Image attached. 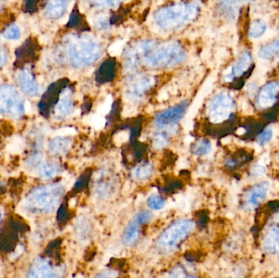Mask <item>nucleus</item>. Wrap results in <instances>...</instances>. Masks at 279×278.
<instances>
[{
  "mask_svg": "<svg viewBox=\"0 0 279 278\" xmlns=\"http://www.w3.org/2000/svg\"><path fill=\"white\" fill-rule=\"evenodd\" d=\"M167 142H168V135H167V133H158L153 137V145L156 148L164 147L166 146Z\"/></svg>",
  "mask_w": 279,
  "mask_h": 278,
  "instance_id": "393cba45",
  "label": "nucleus"
},
{
  "mask_svg": "<svg viewBox=\"0 0 279 278\" xmlns=\"http://www.w3.org/2000/svg\"><path fill=\"white\" fill-rule=\"evenodd\" d=\"M18 83L20 86V89L26 95L35 96L38 94V84L34 79L33 75L30 73V71L28 70H23L18 73Z\"/></svg>",
  "mask_w": 279,
  "mask_h": 278,
  "instance_id": "9d476101",
  "label": "nucleus"
},
{
  "mask_svg": "<svg viewBox=\"0 0 279 278\" xmlns=\"http://www.w3.org/2000/svg\"><path fill=\"white\" fill-rule=\"evenodd\" d=\"M3 37L8 40H15L20 38V30L18 25L13 24L8 26L3 34Z\"/></svg>",
  "mask_w": 279,
  "mask_h": 278,
  "instance_id": "5701e85b",
  "label": "nucleus"
},
{
  "mask_svg": "<svg viewBox=\"0 0 279 278\" xmlns=\"http://www.w3.org/2000/svg\"><path fill=\"white\" fill-rule=\"evenodd\" d=\"M67 3V0H49L46 8L47 16L50 18H60L66 9Z\"/></svg>",
  "mask_w": 279,
  "mask_h": 278,
  "instance_id": "4468645a",
  "label": "nucleus"
},
{
  "mask_svg": "<svg viewBox=\"0 0 279 278\" xmlns=\"http://www.w3.org/2000/svg\"><path fill=\"white\" fill-rule=\"evenodd\" d=\"M233 108V100L227 93L216 95L209 107V115L214 123H221L229 118Z\"/></svg>",
  "mask_w": 279,
  "mask_h": 278,
  "instance_id": "39448f33",
  "label": "nucleus"
},
{
  "mask_svg": "<svg viewBox=\"0 0 279 278\" xmlns=\"http://www.w3.org/2000/svg\"><path fill=\"white\" fill-rule=\"evenodd\" d=\"M252 172H253L255 176H259V175H261L264 172V168L262 166L258 164V165L255 166L253 170H252Z\"/></svg>",
  "mask_w": 279,
  "mask_h": 278,
  "instance_id": "c756f323",
  "label": "nucleus"
},
{
  "mask_svg": "<svg viewBox=\"0 0 279 278\" xmlns=\"http://www.w3.org/2000/svg\"><path fill=\"white\" fill-rule=\"evenodd\" d=\"M259 56L264 60H279V39L263 47L260 50Z\"/></svg>",
  "mask_w": 279,
  "mask_h": 278,
  "instance_id": "2eb2a0df",
  "label": "nucleus"
},
{
  "mask_svg": "<svg viewBox=\"0 0 279 278\" xmlns=\"http://www.w3.org/2000/svg\"><path fill=\"white\" fill-rule=\"evenodd\" d=\"M18 232H20L14 221H12L9 227L3 228L0 232V251H13L18 241Z\"/></svg>",
  "mask_w": 279,
  "mask_h": 278,
  "instance_id": "0eeeda50",
  "label": "nucleus"
},
{
  "mask_svg": "<svg viewBox=\"0 0 279 278\" xmlns=\"http://www.w3.org/2000/svg\"><path fill=\"white\" fill-rule=\"evenodd\" d=\"M1 218H2V214H1V211H0V221H1Z\"/></svg>",
  "mask_w": 279,
  "mask_h": 278,
  "instance_id": "473e14b6",
  "label": "nucleus"
},
{
  "mask_svg": "<svg viewBox=\"0 0 279 278\" xmlns=\"http://www.w3.org/2000/svg\"><path fill=\"white\" fill-rule=\"evenodd\" d=\"M211 149V144L207 140H202L193 146L192 152L195 155H206L210 153Z\"/></svg>",
  "mask_w": 279,
  "mask_h": 278,
  "instance_id": "412c9836",
  "label": "nucleus"
},
{
  "mask_svg": "<svg viewBox=\"0 0 279 278\" xmlns=\"http://www.w3.org/2000/svg\"><path fill=\"white\" fill-rule=\"evenodd\" d=\"M251 64H252V57L249 53H242L239 60L235 63V65L233 67L229 68L224 73V79L230 81L236 76L242 75L245 71L248 70Z\"/></svg>",
  "mask_w": 279,
  "mask_h": 278,
  "instance_id": "9b49d317",
  "label": "nucleus"
},
{
  "mask_svg": "<svg viewBox=\"0 0 279 278\" xmlns=\"http://www.w3.org/2000/svg\"><path fill=\"white\" fill-rule=\"evenodd\" d=\"M264 247L270 252L279 251V228H273L264 241Z\"/></svg>",
  "mask_w": 279,
  "mask_h": 278,
  "instance_id": "a211bd4d",
  "label": "nucleus"
},
{
  "mask_svg": "<svg viewBox=\"0 0 279 278\" xmlns=\"http://www.w3.org/2000/svg\"><path fill=\"white\" fill-rule=\"evenodd\" d=\"M6 57L5 55H4V53H0V66H2V65L4 64L5 62Z\"/></svg>",
  "mask_w": 279,
  "mask_h": 278,
  "instance_id": "7c9ffc66",
  "label": "nucleus"
},
{
  "mask_svg": "<svg viewBox=\"0 0 279 278\" xmlns=\"http://www.w3.org/2000/svg\"><path fill=\"white\" fill-rule=\"evenodd\" d=\"M91 174L89 172L83 173V175L79 177L74 185V189L76 191L83 190L88 185V181L90 179Z\"/></svg>",
  "mask_w": 279,
  "mask_h": 278,
  "instance_id": "a878e982",
  "label": "nucleus"
},
{
  "mask_svg": "<svg viewBox=\"0 0 279 278\" xmlns=\"http://www.w3.org/2000/svg\"><path fill=\"white\" fill-rule=\"evenodd\" d=\"M266 30V25L263 20H256L252 21L250 26L249 36L252 38H258L264 35Z\"/></svg>",
  "mask_w": 279,
  "mask_h": 278,
  "instance_id": "aec40b11",
  "label": "nucleus"
},
{
  "mask_svg": "<svg viewBox=\"0 0 279 278\" xmlns=\"http://www.w3.org/2000/svg\"><path fill=\"white\" fill-rule=\"evenodd\" d=\"M147 205L153 211H158L164 207L165 202L161 196L151 195L147 200Z\"/></svg>",
  "mask_w": 279,
  "mask_h": 278,
  "instance_id": "b1692460",
  "label": "nucleus"
},
{
  "mask_svg": "<svg viewBox=\"0 0 279 278\" xmlns=\"http://www.w3.org/2000/svg\"><path fill=\"white\" fill-rule=\"evenodd\" d=\"M268 188H269V183L266 181L253 186L246 194V207L252 209L259 205L260 202L266 197Z\"/></svg>",
  "mask_w": 279,
  "mask_h": 278,
  "instance_id": "1a4fd4ad",
  "label": "nucleus"
},
{
  "mask_svg": "<svg viewBox=\"0 0 279 278\" xmlns=\"http://www.w3.org/2000/svg\"><path fill=\"white\" fill-rule=\"evenodd\" d=\"M123 41H118L116 43H113V45L111 46L110 49H109V53H111V55L117 56L120 53L122 48H123Z\"/></svg>",
  "mask_w": 279,
  "mask_h": 278,
  "instance_id": "c85d7f7f",
  "label": "nucleus"
},
{
  "mask_svg": "<svg viewBox=\"0 0 279 278\" xmlns=\"http://www.w3.org/2000/svg\"><path fill=\"white\" fill-rule=\"evenodd\" d=\"M279 93V82H271L264 88L260 93L259 98H258V105L260 107L265 109L269 108L273 106L274 103L276 102L277 95Z\"/></svg>",
  "mask_w": 279,
  "mask_h": 278,
  "instance_id": "6e6552de",
  "label": "nucleus"
},
{
  "mask_svg": "<svg viewBox=\"0 0 279 278\" xmlns=\"http://www.w3.org/2000/svg\"><path fill=\"white\" fill-rule=\"evenodd\" d=\"M153 218L149 211H139L132 217L131 221L127 225L123 234V242L125 246H132L136 245L141 235V226L148 223Z\"/></svg>",
  "mask_w": 279,
  "mask_h": 278,
  "instance_id": "20e7f679",
  "label": "nucleus"
},
{
  "mask_svg": "<svg viewBox=\"0 0 279 278\" xmlns=\"http://www.w3.org/2000/svg\"><path fill=\"white\" fill-rule=\"evenodd\" d=\"M30 277L31 278H54L56 276L55 271L45 260H39L36 262L33 268L30 271Z\"/></svg>",
  "mask_w": 279,
  "mask_h": 278,
  "instance_id": "f8f14e48",
  "label": "nucleus"
},
{
  "mask_svg": "<svg viewBox=\"0 0 279 278\" xmlns=\"http://www.w3.org/2000/svg\"><path fill=\"white\" fill-rule=\"evenodd\" d=\"M194 226V222L190 220H180L171 223L159 236L157 248L163 252L173 251L188 237Z\"/></svg>",
  "mask_w": 279,
  "mask_h": 278,
  "instance_id": "f03ea898",
  "label": "nucleus"
},
{
  "mask_svg": "<svg viewBox=\"0 0 279 278\" xmlns=\"http://www.w3.org/2000/svg\"><path fill=\"white\" fill-rule=\"evenodd\" d=\"M2 6H3V0H0V9L2 8Z\"/></svg>",
  "mask_w": 279,
  "mask_h": 278,
  "instance_id": "2f4dec72",
  "label": "nucleus"
},
{
  "mask_svg": "<svg viewBox=\"0 0 279 278\" xmlns=\"http://www.w3.org/2000/svg\"><path fill=\"white\" fill-rule=\"evenodd\" d=\"M247 1L248 0H222V3L225 8H229V12H231L234 17L238 13L239 7Z\"/></svg>",
  "mask_w": 279,
  "mask_h": 278,
  "instance_id": "4be33fe9",
  "label": "nucleus"
},
{
  "mask_svg": "<svg viewBox=\"0 0 279 278\" xmlns=\"http://www.w3.org/2000/svg\"><path fill=\"white\" fill-rule=\"evenodd\" d=\"M186 109V103H181L172 108L162 111L155 116L154 124L159 128H170L183 118Z\"/></svg>",
  "mask_w": 279,
  "mask_h": 278,
  "instance_id": "423d86ee",
  "label": "nucleus"
},
{
  "mask_svg": "<svg viewBox=\"0 0 279 278\" xmlns=\"http://www.w3.org/2000/svg\"><path fill=\"white\" fill-rule=\"evenodd\" d=\"M273 137V131L270 128L263 130L258 136V142L260 146H264L271 140Z\"/></svg>",
  "mask_w": 279,
  "mask_h": 278,
  "instance_id": "bb28decb",
  "label": "nucleus"
},
{
  "mask_svg": "<svg viewBox=\"0 0 279 278\" xmlns=\"http://www.w3.org/2000/svg\"><path fill=\"white\" fill-rule=\"evenodd\" d=\"M69 218H70V213H69L68 209L66 207V205H60L59 210H58V222L60 223H66V221H68Z\"/></svg>",
  "mask_w": 279,
  "mask_h": 278,
  "instance_id": "cd10ccee",
  "label": "nucleus"
},
{
  "mask_svg": "<svg viewBox=\"0 0 279 278\" xmlns=\"http://www.w3.org/2000/svg\"><path fill=\"white\" fill-rule=\"evenodd\" d=\"M153 171V167L149 163H142L139 164L134 169V176L139 181H146L149 178Z\"/></svg>",
  "mask_w": 279,
  "mask_h": 278,
  "instance_id": "6ab92c4d",
  "label": "nucleus"
},
{
  "mask_svg": "<svg viewBox=\"0 0 279 278\" xmlns=\"http://www.w3.org/2000/svg\"><path fill=\"white\" fill-rule=\"evenodd\" d=\"M37 170L38 175L42 178L51 179L53 178L60 172V168L59 166L53 163H42L40 165H38Z\"/></svg>",
  "mask_w": 279,
  "mask_h": 278,
  "instance_id": "f3484780",
  "label": "nucleus"
},
{
  "mask_svg": "<svg viewBox=\"0 0 279 278\" xmlns=\"http://www.w3.org/2000/svg\"><path fill=\"white\" fill-rule=\"evenodd\" d=\"M71 140L66 137H56L48 145V149L55 154H64L70 149Z\"/></svg>",
  "mask_w": 279,
  "mask_h": 278,
  "instance_id": "ddd939ff",
  "label": "nucleus"
},
{
  "mask_svg": "<svg viewBox=\"0 0 279 278\" xmlns=\"http://www.w3.org/2000/svg\"><path fill=\"white\" fill-rule=\"evenodd\" d=\"M25 106L15 88L0 86V114H8L18 118L22 115Z\"/></svg>",
  "mask_w": 279,
  "mask_h": 278,
  "instance_id": "7ed1b4c3",
  "label": "nucleus"
},
{
  "mask_svg": "<svg viewBox=\"0 0 279 278\" xmlns=\"http://www.w3.org/2000/svg\"><path fill=\"white\" fill-rule=\"evenodd\" d=\"M72 110V101L68 96L67 93L61 95L60 100L58 101L55 107L56 115L60 118H63L70 114Z\"/></svg>",
  "mask_w": 279,
  "mask_h": 278,
  "instance_id": "dca6fc26",
  "label": "nucleus"
},
{
  "mask_svg": "<svg viewBox=\"0 0 279 278\" xmlns=\"http://www.w3.org/2000/svg\"><path fill=\"white\" fill-rule=\"evenodd\" d=\"M63 193V187L60 185L38 187L28 195L25 199V205L35 213L50 212L56 207Z\"/></svg>",
  "mask_w": 279,
  "mask_h": 278,
  "instance_id": "f257e3e1",
  "label": "nucleus"
}]
</instances>
